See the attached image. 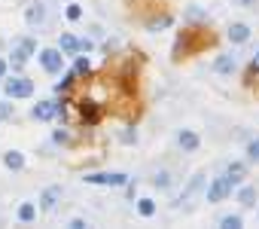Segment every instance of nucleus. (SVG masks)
I'll use <instances>...</instances> for the list:
<instances>
[{
  "label": "nucleus",
  "instance_id": "obj_17",
  "mask_svg": "<svg viewBox=\"0 0 259 229\" xmlns=\"http://www.w3.org/2000/svg\"><path fill=\"white\" fill-rule=\"evenodd\" d=\"M238 202H241V208H253V205H256V189H253V186H244V189L238 193Z\"/></svg>",
  "mask_w": 259,
  "mask_h": 229
},
{
  "label": "nucleus",
  "instance_id": "obj_14",
  "mask_svg": "<svg viewBox=\"0 0 259 229\" xmlns=\"http://www.w3.org/2000/svg\"><path fill=\"white\" fill-rule=\"evenodd\" d=\"M213 67H217V73H232L235 70V58L232 55H217Z\"/></svg>",
  "mask_w": 259,
  "mask_h": 229
},
{
  "label": "nucleus",
  "instance_id": "obj_5",
  "mask_svg": "<svg viewBox=\"0 0 259 229\" xmlns=\"http://www.w3.org/2000/svg\"><path fill=\"white\" fill-rule=\"evenodd\" d=\"M82 180L85 183H101V186H125L128 183V174H89Z\"/></svg>",
  "mask_w": 259,
  "mask_h": 229
},
{
  "label": "nucleus",
  "instance_id": "obj_10",
  "mask_svg": "<svg viewBox=\"0 0 259 229\" xmlns=\"http://www.w3.org/2000/svg\"><path fill=\"white\" fill-rule=\"evenodd\" d=\"M58 49H61V55H76V52H79V40H76L73 34H61Z\"/></svg>",
  "mask_w": 259,
  "mask_h": 229
},
{
  "label": "nucleus",
  "instance_id": "obj_24",
  "mask_svg": "<svg viewBox=\"0 0 259 229\" xmlns=\"http://www.w3.org/2000/svg\"><path fill=\"white\" fill-rule=\"evenodd\" d=\"M64 16H67V19H70V22H76V19H79V16H82V10H79V7H76V4H70V7H67V10H64Z\"/></svg>",
  "mask_w": 259,
  "mask_h": 229
},
{
  "label": "nucleus",
  "instance_id": "obj_8",
  "mask_svg": "<svg viewBox=\"0 0 259 229\" xmlns=\"http://www.w3.org/2000/svg\"><path fill=\"white\" fill-rule=\"evenodd\" d=\"M58 113V101H43L34 107V120H52Z\"/></svg>",
  "mask_w": 259,
  "mask_h": 229
},
{
  "label": "nucleus",
  "instance_id": "obj_4",
  "mask_svg": "<svg viewBox=\"0 0 259 229\" xmlns=\"http://www.w3.org/2000/svg\"><path fill=\"white\" fill-rule=\"evenodd\" d=\"M232 186H235V183H232L226 174H223V177H217V180L207 186V202H213V205H217V202H223V199L232 193Z\"/></svg>",
  "mask_w": 259,
  "mask_h": 229
},
{
  "label": "nucleus",
  "instance_id": "obj_9",
  "mask_svg": "<svg viewBox=\"0 0 259 229\" xmlns=\"http://www.w3.org/2000/svg\"><path fill=\"white\" fill-rule=\"evenodd\" d=\"M79 110H82V123H85V126H95V123L101 120V110H98L92 101H79Z\"/></svg>",
  "mask_w": 259,
  "mask_h": 229
},
{
  "label": "nucleus",
  "instance_id": "obj_27",
  "mask_svg": "<svg viewBox=\"0 0 259 229\" xmlns=\"http://www.w3.org/2000/svg\"><path fill=\"white\" fill-rule=\"evenodd\" d=\"M7 67H10V61H4V58H0V80L7 77Z\"/></svg>",
  "mask_w": 259,
  "mask_h": 229
},
{
  "label": "nucleus",
  "instance_id": "obj_28",
  "mask_svg": "<svg viewBox=\"0 0 259 229\" xmlns=\"http://www.w3.org/2000/svg\"><path fill=\"white\" fill-rule=\"evenodd\" d=\"M70 229H85V220H70Z\"/></svg>",
  "mask_w": 259,
  "mask_h": 229
},
{
  "label": "nucleus",
  "instance_id": "obj_23",
  "mask_svg": "<svg viewBox=\"0 0 259 229\" xmlns=\"http://www.w3.org/2000/svg\"><path fill=\"white\" fill-rule=\"evenodd\" d=\"M247 156H250V162H259V138L247 144Z\"/></svg>",
  "mask_w": 259,
  "mask_h": 229
},
{
  "label": "nucleus",
  "instance_id": "obj_1",
  "mask_svg": "<svg viewBox=\"0 0 259 229\" xmlns=\"http://www.w3.org/2000/svg\"><path fill=\"white\" fill-rule=\"evenodd\" d=\"M34 49H37V43H34L31 37H25V40L10 52V67H25V61L31 58V52H34Z\"/></svg>",
  "mask_w": 259,
  "mask_h": 229
},
{
  "label": "nucleus",
  "instance_id": "obj_29",
  "mask_svg": "<svg viewBox=\"0 0 259 229\" xmlns=\"http://www.w3.org/2000/svg\"><path fill=\"white\" fill-rule=\"evenodd\" d=\"M256 61H259V52H256Z\"/></svg>",
  "mask_w": 259,
  "mask_h": 229
},
{
  "label": "nucleus",
  "instance_id": "obj_16",
  "mask_svg": "<svg viewBox=\"0 0 259 229\" xmlns=\"http://www.w3.org/2000/svg\"><path fill=\"white\" fill-rule=\"evenodd\" d=\"M201 186H204V177H201V174H195V177H192V180H189V183H186V193H183V196H180V202H186V199H189V196H195V193H198V189H201Z\"/></svg>",
  "mask_w": 259,
  "mask_h": 229
},
{
  "label": "nucleus",
  "instance_id": "obj_18",
  "mask_svg": "<svg viewBox=\"0 0 259 229\" xmlns=\"http://www.w3.org/2000/svg\"><path fill=\"white\" fill-rule=\"evenodd\" d=\"M138 214L141 217H153L156 214V202L153 199H138Z\"/></svg>",
  "mask_w": 259,
  "mask_h": 229
},
{
  "label": "nucleus",
  "instance_id": "obj_26",
  "mask_svg": "<svg viewBox=\"0 0 259 229\" xmlns=\"http://www.w3.org/2000/svg\"><path fill=\"white\" fill-rule=\"evenodd\" d=\"M186 19L192 22V19H204V16H201V10H189V13H186Z\"/></svg>",
  "mask_w": 259,
  "mask_h": 229
},
{
  "label": "nucleus",
  "instance_id": "obj_13",
  "mask_svg": "<svg viewBox=\"0 0 259 229\" xmlns=\"http://www.w3.org/2000/svg\"><path fill=\"white\" fill-rule=\"evenodd\" d=\"M226 177H229L232 183H241V180L247 177V165H244V162H232L229 171H226Z\"/></svg>",
  "mask_w": 259,
  "mask_h": 229
},
{
  "label": "nucleus",
  "instance_id": "obj_15",
  "mask_svg": "<svg viewBox=\"0 0 259 229\" xmlns=\"http://www.w3.org/2000/svg\"><path fill=\"white\" fill-rule=\"evenodd\" d=\"M58 196H61V189H58V186H52V189H46V193H43V199H40V205H43V211H52V208H55V202H58Z\"/></svg>",
  "mask_w": 259,
  "mask_h": 229
},
{
  "label": "nucleus",
  "instance_id": "obj_3",
  "mask_svg": "<svg viewBox=\"0 0 259 229\" xmlns=\"http://www.w3.org/2000/svg\"><path fill=\"white\" fill-rule=\"evenodd\" d=\"M7 95L10 98H31L34 95V83L28 77H13V80H7Z\"/></svg>",
  "mask_w": 259,
  "mask_h": 229
},
{
  "label": "nucleus",
  "instance_id": "obj_12",
  "mask_svg": "<svg viewBox=\"0 0 259 229\" xmlns=\"http://www.w3.org/2000/svg\"><path fill=\"white\" fill-rule=\"evenodd\" d=\"M229 40L232 43H247L250 40V28L247 25H232L229 28Z\"/></svg>",
  "mask_w": 259,
  "mask_h": 229
},
{
  "label": "nucleus",
  "instance_id": "obj_20",
  "mask_svg": "<svg viewBox=\"0 0 259 229\" xmlns=\"http://www.w3.org/2000/svg\"><path fill=\"white\" fill-rule=\"evenodd\" d=\"M153 183H156L159 189H168V186H171V174H168V171H156V177H153Z\"/></svg>",
  "mask_w": 259,
  "mask_h": 229
},
{
  "label": "nucleus",
  "instance_id": "obj_7",
  "mask_svg": "<svg viewBox=\"0 0 259 229\" xmlns=\"http://www.w3.org/2000/svg\"><path fill=\"white\" fill-rule=\"evenodd\" d=\"M177 144H180V150H183V153H192V150H198V144H201V141H198V135H195V132L183 129V132L177 135Z\"/></svg>",
  "mask_w": 259,
  "mask_h": 229
},
{
  "label": "nucleus",
  "instance_id": "obj_25",
  "mask_svg": "<svg viewBox=\"0 0 259 229\" xmlns=\"http://www.w3.org/2000/svg\"><path fill=\"white\" fill-rule=\"evenodd\" d=\"M76 73H89V58H76Z\"/></svg>",
  "mask_w": 259,
  "mask_h": 229
},
{
  "label": "nucleus",
  "instance_id": "obj_2",
  "mask_svg": "<svg viewBox=\"0 0 259 229\" xmlns=\"http://www.w3.org/2000/svg\"><path fill=\"white\" fill-rule=\"evenodd\" d=\"M40 67H43L46 73H61V67H64L61 49H43V52H40Z\"/></svg>",
  "mask_w": 259,
  "mask_h": 229
},
{
  "label": "nucleus",
  "instance_id": "obj_19",
  "mask_svg": "<svg viewBox=\"0 0 259 229\" xmlns=\"http://www.w3.org/2000/svg\"><path fill=\"white\" fill-rule=\"evenodd\" d=\"M220 226H223V229H241V226H244V220H241L238 214H229V217H223V220H220Z\"/></svg>",
  "mask_w": 259,
  "mask_h": 229
},
{
  "label": "nucleus",
  "instance_id": "obj_21",
  "mask_svg": "<svg viewBox=\"0 0 259 229\" xmlns=\"http://www.w3.org/2000/svg\"><path fill=\"white\" fill-rule=\"evenodd\" d=\"M165 28H171V16H162V19L150 22V31H165Z\"/></svg>",
  "mask_w": 259,
  "mask_h": 229
},
{
  "label": "nucleus",
  "instance_id": "obj_11",
  "mask_svg": "<svg viewBox=\"0 0 259 229\" xmlns=\"http://www.w3.org/2000/svg\"><path fill=\"white\" fill-rule=\"evenodd\" d=\"M4 165H7L10 171H22V168H25V156H22L19 150H7V153H4Z\"/></svg>",
  "mask_w": 259,
  "mask_h": 229
},
{
  "label": "nucleus",
  "instance_id": "obj_22",
  "mask_svg": "<svg viewBox=\"0 0 259 229\" xmlns=\"http://www.w3.org/2000/svg\"><path fill=\"white\" fill-rule=\"evenodd\" d=\"M19 220L31 223V220H34V205H22V208H19Z\"/></svg>",
  "mask_w": 259,
  "mask_h": 229
},
{
  "label": "nucleus",
  "instance_id": "obj_6",
  "mask_svg": "<svg viewBox=\"0 0 259 229\" xmlns=\"http://www.w3.org/2000/svg\"><path fill=\"white\" fill-rule=\"evenodd\" d=\"M25 19H28V25H31V28H40V25H43V19H46V7L40 4V0H31L28 10H25Z\"/></svg>",
  "mask_w": 259,
  "mask_h": 229
}]
</instances>
